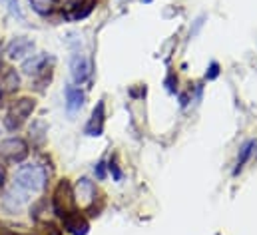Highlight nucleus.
<instances>
[{
  "label": "nucleus",
  "instance_id": "1",
  "mask_svg": "<svg viewBox=\"0 0 257 235\" xmlns=\"http://www.w3.org/2000/svg\"><path fill=\"white\" fill-rule=\"evenodd\" d=\"M48 181V169L40 163L20 165L14 173V185L26 193H40Z\"/></svg>",
  "mask_w": 257,
  "mask_h": 235
},
{
  "label": "nucleus",
  "instance_id": "2",
  "mask_svg": "<svg viewBox=\"0 0 257 235\" xmlns=\"http://www.w3.org/2000/svg\"><path fill=\"white\" fill-rule=\"evenodd\" d=\"M52 205H54V213L60 215V217H66V215L78 211L76 201H74V191H72V187H70V183L66 179H62L58 183V187L54 189Z\"/></svg>",
  "mask_w": 257,
  "mask_h": 235
},
{
  "label": "nucleus",
  "instance_id": "3",
  "mask_svg": "<svg viewBox=\"0 0 257 235\" xmlns=\"http://www.w3.org/2000/svg\"><path fill=\"white\" fill-rule=\"evenodd\" d=\"M32 112H34V100H30V98H20V100H16V102L10 106L8 116H6V120H4L6 128H8L10 132H14L16 128L22 126V122H24Z\"/></svg>",
  "mask_w": 257,
  "mask_h": 235
},
{
  "label": "nucleus",
  "instance_id": "4",
  "mask_svg": "<svg viewBox=\"0 0 257 235\" xmlns=\"http://www.w3.org/2000/svg\"><path fill=\"white\" fill-rule=\"evenodd\" d=\"M28 144L22 138H8L0 142V159L10 163H20L28 157Z\"/></svg>",
  "mask_w": 257,
  "mask_h": 235
},
{
  "label": "nucleus",
  "instance_id": "5",
  "mask_svg": "<svg viewBox=\"0 0 257 235\" xmlns=\"http://www.w3.org/2000/svg\"><path fill=\"white\" fill-rule=\"evenodd\" d=\"M72 191H74L76 207L88 209V207L96 201V187H94V181H90L88 177L78 179V183H76V187H74Z\"/></svg>",
  "mask_w": 257,
  "mask_h": 235
},
{
  "label": "nucleus",
  "instance_id": "6",
  "mask_svg": "<svg viewBox=\"0 0 257 235\" xmlns=\"http://www.w3.org/2000/svg\"><path fill=\"white\" fill-rule=\"evenodd\" d=\"M58 6L66 18H84L90 14L94 0H58Z\"/></svg>",
  "mask_w": 257,
  "mask_h": 235
},
{
  "label": "nucleus",
  "instance_id": "7",
  "mask_svg": "<svg viewBox=\"0 0 257 235\" xmlns=\"http://www.w3.org/2000/svg\"><path fill=\"white\" fill-rule=\"evenodd\" d=\"M70 70H72V78L76 84H84L86 80L90 78V72H92L90 60L84 54H74L72 60H70Z\"/></svg>",
  "mask_w": 257,
  "mask_h": 235
},
{
  "label": "nucleus",
  "instance_id": "8",
  "mask_svg": "<svg viewBox=\"0 0 257 235\" xmlns=\"http://www.w3.org/2000/svg\"><path fill=\"white\" fill-rule=\"evenodd\" d=\"M32 50H34V42H32L30 38H16L14 42L8 44L6 54H8V58H12V60H22V58L30 56Z\"/></svg>",
  "mask_w": 257,
  "mask_h": 235
},
{
  "label": "nucleus",
  "instance_id": "9",
  "mask_svg": "<svg viewBox=\"0 0 257 235\" xmlns=\"http://www.w3.org/2000/svg\"><path fill=\"white\" fill-rule=\"evenodd\" d=\"M104 122H106V112H104V102H98V106L92 112V118L86 126L88 136H102L104 132Z\"/></svg>",
  "mask_w": 257,
  "mask_h": 235
},
{
  "label": "nucleus",
  "instance_id": "10",
  "mask_svg": "<svg viewBox=\"0 0 257 235\" xmlns=\"http://www.w3.org/2000/svg\"><path fill=\"white\" fill-rule=\"evenodd\" d=\"M62 219H64V229L72 235H86L88 229H90L88 219L82 217L78 211H74V213H70V215L62 217Z\"/></svg>",
  "mask_w": 257,
  "mask_h": 235
},
{
  "label": "nucleus",
  "instance_id": "11",
  "mask_svg": "<svg viewBox=\"0 0 257 235\" xmlns=\"http://www.w3.org/2000/svg\"><path fill=\"white\" fill-rule=\"evenodd\" d=\"M48 60H50L48 54H32V58L22 64V70H24L28 76H36V74H40V72L46 70Z\"/></svg>",
  "mask_w": 257,
  "mask_h": 235
},
{
  "label": "nucleus",
  "instance_id": "12",
  "mask_svg": "<svg viewBox=\"0 0 257 235\" xmlns=\"http://www.w3.org/2000/svg\"><path fill=\"white\" fill-rule=\"evenodd\" d=\"M64 96H66V108H68V112H76V110H80L84 106V92L78 86H66Z\"/></svg>",
  "mask_w": 257,
  "mask_h": 235
},
{
  "label": "nucleus",
  "instance_id": "13",
  "mask_svg": "<svg viewBox=\"0 0 257 235\" xmlns=\"http://www.w3.org/2000/svg\"><path fill=\"white\" fill-rule=\"evenodd\" d=\"M255 148H257L255 140H247V142H243V146L239 148V154H237V163H235V171H233V173H239V171L243 169V165L249 161V157L253 156Z\"/></svg>",
  "mask_w": 257,
  "mask_h": 235
},
{
  "label": "nucleus",
  "instance_id": "14",
  "mask_svg": "<svg viewBox=\"0 0 257 235\" xmlns=\"http://www.w3.org/2000/svg\"><path fill=\"white\" fill-rule=\"evenodd\" d=\"M46 124L42 122V120H36V122H32V126H30V140H32V144H36V146H42L44 142H46Z\"/></svg>",
  "mask_w": 257,
  "mask_h": 235
},
{
  "label": "nucleus",
  "instance_id": "15",
  "mask_svg": "<svg viewBox=\"0 0 257 235\" xmlns=\"http://www.w3.org/2000/svg\"><path fill=\"white\" fill-rule=\"evenodd\" d=\"M30 4H32V8H34L38 14L46 16V14H50V12L54 10L56 0H30Z\"/></svg>",
  "mask_w": 257,
  "mask_h": 235
},
{
  "label": "nucleus",
  "instance_id": "16",
  "mask_svg": "<svg viewBox=\"0 0 257 235\" xmlns=\"http://www.w3.org/2000/svg\"><path fill=\"white\" fill-rule=\"evenodd\" d=\"M18 84H20V78H18V74H16L14 70L6 72V78H4V86H6L8 90H16V88H18Z\"/></svg>",
  "mask_w": 257,
  "mask_h": 235
},
{
  "label": "nucleus",
  "instance_id": "17",
  "mask_svg": "<svg viewBox=\"0 0 257 235\" xmlns=\"http://www.w3.org/2000/svg\"><path fill=\"white\" fill-rule=\"evenodd\" d=\"M108 169H110V173H112V177H114L116 181H120V179L124 177V173H122V169H120V165H118V163H116L114 159L110 161V165H108Z\"/></svg>",
  "mask_w": 257,
  "mask_h": 235
},
{
  "label": "nucleus",
  "instance_id": "18",
  "mask_svg": "<svg viewBox=\"0 0 257 235\" xmlns=\"http://www.w3.org/2000/svg\"><path fill=\"white\" fill-rule=\"evenodd\" d=\"M217 76H219V64H217V62H211L209 68H207V72H205V78L215 80Z\"/></svg>",
  "mask_w": 257,
  "mask_h": 235
},
{
  "label": "nucleus",
  "instance_id": "19",
  "mask_svg": "<svg viewBox=\"0 0 257 235\" xmlns=\"http://www.w3.org/2000/svg\"><path fill=\"white\" fill-rule=\"evenodd\" d=\"M8 2V8L12 14H16L18 18H22V12H20V6H18V0H6Z\"/></svg>",
  "mask_w": 257,
  "mask_h": 235
},
{
  "label": "nucleus",
  "instance_id": "20",
  "mask_svg": "<svg viewBox=\"0 0 257 235\" xmlns=\"http://www.w3.org/2000/svg\"><path fill=\"white\" fill-rule=\"evenodd\" d=\"M104 165H106L104 161H100V163L96 165V175H98V179H104V177H106V169H104Z\"/></svg>",
  "mask_w": 257,
  "mask_h": 235
},
{
  "label": "nucleus",
  "instance_id": "21",
  "mask_svg": "<svg viewBox=\"0 0 257 235\" xmlns=\"http://www.w3.org/2000/svg\"><path fill=\"white\" fill-rule=\"evenodd\" d=\"M2 185H4V169L0 167V187H2Z\"/></svg>",
  "mask_w": 257,
  "mask_h": 235
},
{
  "label": "nucleus",
  "instance_id": "22",
  "mask_svg": "<svg viewBox=\"0 0 257 235\" xmlns=\"http://www.w3.org/2000/svg\"><path fill=\"white\" fill-rule=\"evenodd\" d=\"M2 54H4V50H2V46H0V68H2Z\"/></svg>",
  "mask_w": 257,
  "mask_h": 235
},
{
  "label": "nucleus",
  "instance_id": "23",
  "mask_svg": "<svg viewBox=\"0 0 257 235\" xmlns=\"http://www.w3.org/2000/svg\"><path fill=\"white\" fill-rule=\"evenodd\" d=\"M0 98H2V86H0Z\"/></svg>",
  "mask_w": 257,
  "mask_h": 235
}]
</instances>
